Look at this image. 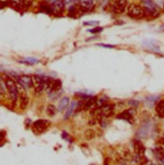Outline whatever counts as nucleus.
<instances>
[{"label":"nucleus","instance_id":"obj_32","mask_svg":"<svg viewBox=\"0 0 164 165\" xmlns=\"http://www.w3.org/2000/svg\"><path fill=\"white\" fill-rule=\"evenodd\" d=\"M0 2H1L2 3H6V2H10V0H0Z\"/></svg>","mask_w":164,"mask_h":165},{"label":"nucleus","instance_id":"obj_15","mask_svg":"<svg viewBox=\"0 0 164 165\" xmlns=\"http://www.w3.org/2000/svg\"><path fill=\"white\" fill-rule=\"evenodd\" d=\"M62 88V82L60 80H53L48 91L50 93H55L58 91Z\"/></svg>","mask_w":164,"mask_h":165},{"label":"nucleus","instance_id":"obj_21","mask_svg":"<svg viewBox=\"0 0 164 165\" xmlns=\"http://www.w3.org/2000/svg\"><path fill=\"white\" fill-rule=\"evenodd\" d=\"M158 97H154V96L147 98L146 102H147V105L150 106V107H152L154 105V104L156 103V101L158 100Z\"/></svg>","mask_w":164,"mask_h":165},{"label":"nucleus","instance_id":"obj_1","mask_svg":"<svg viewBox=\"0 0 164 165\" xmlns=\"http://www.w3.org/2000/svg\"><path fill=\"white\" fill-rule=\"evenodd\" d=\"M5 87L9 93L11 100L13 102L15 103V102L17 101L19 97L16 82H15V81L12 80L11 78L7 77L5 79Z\"/></svg>","mask_w":164,"mask_h":165},{"label":"nucleus","instance_id":"obj_24","mask_svg":"<svg viewBox=\"0 0 164 165\" xmlns=\"http://www.w3.org/2000/svg\"><path fill=\"white\" fill-rule=\"evenodd\" d=\"M62 138H63L65 140H66L67 141H68V142H69V141L71 142V141H73V139L71 138V136H70L66 132L63 133V134H62Z\"/></svg>","mask_w":164,"mask_h":165},{"label":"nucleus","instance_id":"obj_20","mask_svg":"<svg viewBox=\"0 0 164 165\" xmlns=\"http://www.w3.org/2000/svg\"><path fill=\"white\" fill-rule=\"evenodd\" d=\"M95 136H96V133H95V131L94 130L89 129H87V130H85V138L87 140L90 141V140L94 138Z\"/></svg>","mask_w":164,"mask_h":165},{"label":"nucleus","instance_id":"obj_9","mask_svg":"<svg viewBox=\"0 0 164 165\" xmlns=\"http://www.w3.org/2000/svg\"><path fill=\"white\" fill-rule=\"evenodd\" d=\"M18 82L22 85L25 88H32L33 81L32 77L29 75H21L18 78Z\"/></svg>","mask_w":164,"mask_h":165},{"label":"nucleus","instance_id":"obj_4","mask_svg":"<svg viewBox=\"0 0 164 165\" xmlns=\"http://www.w3.org/2000/svg\"><path fill=\"white\" fill-rule=\"evenodd\" d=\"M32 77L33 81V88H34L35 91L41 93L45 89V80L44 77L41 76L39 75H34Z\"/></svg>","mask_w":164,"mask_h":165},{"label":"nucleus","instance_id":"obj_31","mask_svg":"<svg viewBox=\"0 0 164 165\" xmlns=\"http://www.w3.org/2000/svg\"><path fill=\"white\" fill-rule=\"evenodd\" d=\"M159 143L160 144H162V145H164V137L163 138H162L159 139Z\"/></svg>","mask_w":164,"mask_h":165},{"label":"nucleus","instance_id":"obj_30","mask_svg":"<svg viewBox=\"0 0 164 165\" xmlns=\"http://www.w3.org/2000/svg\"><path fill=\"white\" fill-rule=\"evenodd\" d=\"M64 3L65 5H71L74 2V0H64Z\"/></svg>","mask_w":164,"mask_h":165},{"label":"nucleus","instance_id":"obj_8","mask_svg":"<svg viewBox=\"0 0 164 165\" xmlns=\"http://www.w3.org/2000/svg\"><path fill=\"white\" fill-rule=\"evenodd\" d=\"M134 149L135 154H137L144 159L146 153V148L140 140L135 139L134 142Z\"/></svg>","mask_w":164,"mask_h":165},{"label":"nucleus","instance_id":"obj_36","mask_svg":"<svg viewBox=\"0 0 164 165\" xmlns=\"http://www.w3.org/2000/svg\"><path fill=\"white\" fill-rule=\"evenodd\" d=\"M153 165H155V164H153Z\"/></svg>","mask_w":164,"mask_h":165},{"label":"nucleus","instance_id":"obj_23","mask_svg":"<svg viewBox=\"0 0 164 165\" xmlns=\"http://www.w3.org/2000/svg\"><path fill=\"white\" fill-rule=\"evenodd\" d=\"M99 23V21H86L84 22L83 24L84 25H87V26H96L98 25Z\"/></svg>","mask_w":164,"mask_h":165},{"label":"nucleus","instance_id":"obj_3","mask_svg":"<svg viewBox=\"0 0 164 165\" xmlns=\"http://www.w3.org/2000/svg\"><path fill=\"white\" fill-rule=\"evenodd\" d=\"M18 91V95L19 97L20 108L22 110H25L28 107L29 103V99L27 96V93L25 90V88L21 85L19 82L16 83Z\"/></svg>","mask_w":164,"mask_h":165},{"label":"nucleus","instance_id":"obj_6","mask_svg":"<svg viewBox=\"0 0 164 165\" xmlns=\"http://www.w3.org/2000/svg\"><path fill=\"white\" fill-rule=\"evenodd\" d=\"M143 8L150 10L157 18L160 14V8L153 0H142Z\"/></svg>","mask_w":164,"mask_h":165},{"label":"nucleus","instance_id":"obj_17","mask_svg":"<svg viewBox=\"0 0 164 165\" xmlns=\"http://www.w3.org/2000/svg\"><path fill=\"white\" fill-rule=\"evenodd\" d=\"M58 112V109L53 104H49L46 107V114L50 117H54Z\"/></svg>","mask_w":164,"mask_h":165},{"label":"nucleus","instance_id":"obj_22","mask_svg":"<svg viewBox=\"0 0 164 165\" xmlns=\"http://www.w3.org/2000/svg\"><path fill=\"white\" fill-rule=\"evenodd\" d=\"M139 101L136 100H130L128 101V105L131 108H137L139 106Z\"/></svg>","mask_w":164,"mask_h":165},{"label":"nucleus","instance_id":"obj_11","mask_svg":"<svg viewBox=\"0 0 164 165\" xmlns=\"http://www.w3.org/2000/svg\"><path fill=\"white\" fill-rule=\"evenodd\" d=\"M153 155L154 156V158L159 163L161 162L164 158V149L162 147L155 148L153 151Z\"/></svg>","mask_w":164,"mask_h":165},{"label":"nucleus","instance_id":"obj_12","mask_svg":"<svg viewBox=\"0 0 164 165\" xmlns=\"http://www.w3.org/2000/svg\"><path fill=\"white\" fill-rule=\"evenodd\" d=\"M69 103H70V100L67 97L62 98L58 104V111L60 112L65 111V110L69 107Z\"/></svg>","mask_w":164,"mask_h":165},{"label":"nucleus","instance_id":"obj_35","mask_svg":"<svg viewBox=\"0 0 164 165\" xmlns=\"http://www.w3.org/2000/svg\"><path fill=\"white\" fill-rule=\"evenodd\" d=\"M163 9H164V3H163Z\"/></svg>","mask_w":164,"mask_h":165},{"label":"nucleus","instance_id":"obj_26","mask_svg":"<svg viewBox=\"0 0 164 165\" xmlns=\"http://www.w3.org/2000/svg\"><path fill=\"white\" fill-rule=\"evenodd\" d=\"M139 165H153V164L151 161L147 159H144V161L140 163Z\"/></svg>","mask_w":164,"mask_h":165},{"label":"nucleus","instance_id":"obj_18","mask_svg":"<svg viewBox=\"0 0 164 165\" xmlns=\"http://www.w3.org/2000/svg\"><path fill=\"white\" fill-rule=\"evenodd\" d=\"M80 5L85 10H90L94 6L92 0H79Z\"/></svg>","mask_w":164,"mask_h":165},{"label":"nucleus","instance_id":"obj_2","mask_svg":"<svg viewBox=\"0 0 164 165\" xmlns=\"http://www.w3.org/2000/svg\"><path fill=\"white\" fill-rule=\"evenodd\" d=\"M127 14L130 18L135 19H140L144 17L142 6L135 3H131L128 6Z\"/></svg>","mask_w":164,"mask_h":165},{"label":"nucleus","instance_id":"obj_14","mask_svg":"<svg viewBox=\"0 0 164 165\" xmlns=\"http://www.w3.org/2000/svg\"><path fill=\"white\" fill-rule=\"evenodd\" d=\"M155 111L160 118H164V100H162L158 102L155 107Z\"/></svg>","mask_w":164,"mask_h":165},{"label":"nucleus","instance_id":"obj_27","mask_svg":"<svg viewBox=\"0 0 164 165\" xmlns=\"http://www.w3.org/2000/svg\"><path fill=\"white\" fill-rule=\"evenodd\" d=\"M98 46L104 47V48H113L115 47V46L112 45V44H98Z\"/></svg>","mask_w":164,"mask_h":165},{"label":"nucleus","instance_id":"obj_25","mask_svg":"<svg viewBox=\"0 0 164 165\" xmlns=\"http://www.w3.org/2000/svg\"><path fill=\"white\" fill-rule=\"evenodd\" d=\"M102 30H103V28L98 27H96L95 28H94V29H92L91 30H90V32L91 33H93V34H96V33L101 32Z\"/></svg>","mask_w":164,"mask_h":165},{"label":"nucleus","instance_id":"obj_10","mask_svg":"<svg viewBox=\"0 0 164 165\" xmlns=\"http://www.w3.org/2000/svg\"><path fill=\"white\" fill-rule=\"evenodd\" d=\"M117 118L123 120L128 122L130 124H132L134 122V116H133L128 111V109L125 110L123 112L121 113L120 114H118L117 116Z\"/></svg>","mask_w":164,"mask_h":165},{"label":"nucleus","instance_id":"obj_19","mask_svg":"<svg viewBox=\"0 0 164 165\" xmlns=\"http://www.w3.org/2000/svg\"><path fill=\"white\" fill-rule=\"evenodd\" d=\"M21 62H22V63L23 64H27V65H34V64H36L38 63V62H39V60L35 58L28 57V58H26L25 59L22 60Z\"/></svg>","mask_w":164,"mask_h":165},{"label":"nucleus","instance_id":"obj_13","mask_svg":"<svg viewBox=\"0 0 164 165\" xmlns=\"http://www.w3.org/2000/svg\"><path fill=\"white\" fill-rule=\"evenodd\" d=\"M97 98L95 97H90L88 98V100L86 101L85 103L83 104V110L84 111H88V110L90 109L94 106H96Z\"/></svg>","mask_w":164,"mask_h":165},{"label":"nucleus","instance_id":"obj_7","mask_svg":"<svg viewBox=\"0 0 164 165\" xmlns=\"http://www.w3.org/2000/svg\"><path fill=\"white\" fill-rule=\"evenodd\" d=\"M127 0H115L113 5V10L116 14L123 13L127 6Z\"/></svg>","mask_w":164,"mask_h":165},{"label":"nucleus","instance_id":"obj_33","mask_svg":"<svg viewBox=\"0 0 164 165\" xmlns=\"http://www.w3.org/2000/svg\"><path fill=\"white\" fill-rule=\"evenodd\" d=\"M160 163L161 164H162V165H164V158L162 159V161L161 162H160Z\"/></svg>","mask_w":164,"mask_h":165},{"label":"nucleus","instance_id":"obj_16","mask_svg":"<svg viewBox=\"0 0 164 165\" xmlns=\"http://www.w3.org/2000/svg\"><path fill=\"white\" fill-rule=\"evenodd\" d=\"M78 105V102L76 101H73L72 102L64 116V119H68L72 115L73 112L75 111V110L77 109Z\"/></svg>","mask_w":164,"mask_h":165},{"label":"nucleus","instance_id":"obj_5","mask_svg":"<svg viewBox=\"0 0 164 165\" xmlns=\"http://www.w3.org/2000/svg\"><path fill=\"white\" fill-rule=\"evenodd\" d=\"M51 122L47 120H38L33 124V130L38 134H41L48 129Z\"/></svg>","mask_w":164,"mask_h":165},{"label":"nucleus","instance_id":"obj_29","mask_svg":"<svg viewBox=\"0 0 164 165\" xmlns=\"http://www.w3.org/2000/svg\"><path fill=\"white\" fill-rule=\"evenodd\" d=\"M34 0H23V3L26 6L30 5L31 3L33 2Z\"/></svg>","mask_w":164,"mask_h":165},{"label":"nucleus","instance_id":"obj_34","mask_svg":"<svg viewBox=\"0 0 164 165\" xmlns=\"http://www.w3.org/2000/svg\"><path fill=\"white\" fill-rule=\"evenodd\" d=\"M161 29H162V30H164V25H163V26L161 27Z\"/></svg>","mask_w":164,"mask_h":165},{"label":"nucleus","instance_id":"obj_28","mask_svg":"<svg viewBox=\"0 0 164 165\" xmlns=\"http://www.w3.org/2000/svg\"><path fill=\"white\" fill-rule=\"evenodd\" d=\"M22 1H23V0H10V2H11L14 5H15L20 4L21 2Z\"/></svg>","mask_w":164,"mask_h":165}]
</instances>
